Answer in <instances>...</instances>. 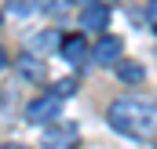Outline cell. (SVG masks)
Here are the masks:
<instances>
[{
  "label": "cell",
  "instance_id": "1",
  "mask_svg": "<svg viewBox=\"0 0 157 149\" xmlns=\"http://www.w3.org/2000/svg\"><path fill=\"white\" fill-rule=\"evenodd\" d=\"M110 127L132 138H146L157 131V106L150 98H117L110 106Z\"/></svg>",
  "mask_w": 157,
  "mask_h": 149
},
{
  "label": "cell",
  "instance_id": "2",
  "mask_svg": "<svg viewBox=\"0 0 157 149\" xmlns=\"http://www.w3.org/2000/svg\"><path fill=\"white\" fill-rule=\"evenodd\" d=\"M59 109H62V95L48 91V95H40L26 106V120L29 124H48V120H59Z\"/></svg>",
  "mask_w": 157,
  "mask_h": 149
},
{
  "label": "cell",
  "instance_id": "3",
  "mask_svg": "<svg viewBox=\"0 0 157 149\" xmlns=\"http://www.w3.org/2000/svg\"><path fill=\"white\" fill-rule=\"evenodd\" d=\"M106 26H110V7L99 4V0L84 4V11H80V29H88V33H102Z\"/></svg>",
  "mask_w": 157,
  "mask_h": 149
},
{
  "label": "cell",
  "instance_id": "4",
  "mask_svg": "<svg viewBox=\"0 0 157 149\" xmlns=\"http://www.w3.org/2000/svg\"><path fill=\"white\" fill-rule=\"evenodd\" d=\"M121 51H124V44H121V37H102L99 44H95V62L99 66H117V58H121Z\"/></svg>",
  "mask_w": 157,
  "mask_h": 149
},
{
  "label": "cell",
  "instance_id": "5",
  "mask_svg": "<svg viewBox=\"0 0 157 149\" xmlns=\"http://www.w3.org/2000/svg\"><path fill=\"white\" fill-rule=\"evenodd\" d=\"M62 47V37H59V29H40L29 37V51L33 55H48V51H59Z\"/></svg>",
  "mask_w": 157,
  "mask_h": 149
},
{
  "label": "cell",
  "instance_id": "6",
  "mask_svg": "<svg viewBox=\"0 0 157 149\" xmlns=\"http://www.w3.org/2000/svg\"><path fill=\"white\" fill-rule=\"evenodd\" d=\"M44 146H59V149H73L77 146V131L66 124V127H51L44 131Z\"/></svg>",
  "mask_w": 157,
  "mask_h": 149
},
{
  "label": "cell",
  "instance_id": "7",
  "mask_svg": "<svg viewBox=\"0 0 157 149\" xmlns=\"http://www.w3.org/2000/svg\"><path fill=\"white\" fill-rule=\"evenodd\" d=\"M15 69H18V76H22V80H44V76H48L44 62H37L33 55H22V58L15 62Z\"/></svg>",
  "mask_w": 157,
  "mask_h": 149
},
{
  "label": "cell",
  "instance_id": "8",
  "mask_svg": "<svg viewBox=\"0 0 157 149\" xmlns=\"http://www.w3.org/2000/svg\"><path fill=\"white\" fill-rule=\"evenodd\" d=\"M59 51H62V55H66V62H73V66H80V62L88 58V44H84L80 37H66Z\"/></svg>",
  "mask_w": 157,
  "mask_h": 149
},
{
  "label": "cell",
  "instance_id": "9",
  "mask_svg": "<svg viewBox=\"0 0 157 149\" xmlns=\"http://www.w3.org/2000/svg\"><path fill=\"white\" fill-rule=\"evenodd\" d=\"M117 76L124 84H143V80H146V66H143V62H121L117 58Z\"/></svg>",
  "mask_w": 157,
  "mask_h": 149
},
{
  "label": "cell",
  "instance_id": "10",
  "mask_svg": "<svg viewBox=\"0 0 157 149\" xmlns=\"http://www.w3.org/2000/svg\"><path fill=\"white\" fill-rule=\"evenodd\" d=\"M73 87H77V80H73V76H66V80H59V84H55V95L70 98V95H73Z\"/></svg>",
  "mask_w": 157,
  "mask_h": 149
},
{
  "label": "cell",
  "instance_id": "11",
  "mask_svg": "<svg viewBox=\"0 0 157 149\" xmlns=\"http://www.w3.org/2000/svg\"><path fill=\"white\" fill-rule=\"evenodd\" d=\"M7 11H11V15H29L33 7H29L26 0H11V7H7Z\"/></svg>",
  "mask_w": 157,
  "mask_h": 149
},
{
  "label": "cell",
  "instance_id": "12",
  "mask_svg": "<svg viewBox=\"0 0 157 149\" xmlns=\"http://www.w3.org/2000/svg\"><path fill=\"white\" fill-rule=\"evenodd\" d=\"M146 22L157 29V0H150V4H146Z\"/></svg>",
  "mask_w": 157,
  "mask_h": 149
},
{
  "label": "cell",
  "instance_id": "13",
  "mask_svg": "<svg viewBox=\"0 0 157 149\" xmlns=\"http://www.w3.org/2000/svg\"><path fill=\"white\" fill-rule=\"evenodd\" d=\"M37 7H40V11H55V7H59V0H37Z\"/></svg>",
  "mask_w": 157,
  "mask_h": 149
},
{
  "label": "cell",
  "instance_id": "14",
  "mask_svg": "<svg viewBox=\"0 0 157 149\" xmlns=\"http://www.w3.org/2000/svg\"><path fill=\"white\" fill-rule=\"evenodd\" d=\"M7 66H11V62H7V51L0 47V69H7Z\"/></svg>",
  "mask_w": 157,
  "mask_h": 149
},
{
  "label": "cell",
  "instance_id": "15",
  "mask_svg": "<svg viewBox=\"0 0 157 149\" xmlns=\"http://www.w3.org/2000/svg\"><path fill=\"white\" fill-rule=\"evenodd\" d=\"M0 149H26V146H15V142H7V146H0Z\"/></svg>",
  "mask_w": 157,
  "mask_h": 149
},
{
  "label": "cell",
  "instance_id": "16",
  "mask_svg": "<svg viewBox=\"0 0 157 149\" xmlns=\"http://www.w3.org/2000/svg\"><path fill=\"white\" fill-rule=\"evenodd\" d=\"M73 4H91V0H73Z\"/></svg>",
  "mask_w": 157,
  "mask_h": 149
},
{
  "label": "cell",
  "instance_id": "17",
  "mask_svg": "<svg viewBox=\"0 0 157 149\" xmlns=\"http://www.w3.org/2000/svg\"><path fill=\"white\" fill-rule=\"evenodd\" d=\"M154 149H157V146H154Z\"/></svg>",
  "mask_w": 157,
  "mask_h": 149
}]
</instances>
